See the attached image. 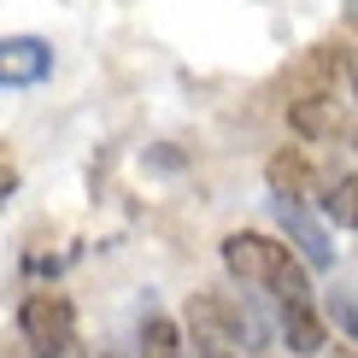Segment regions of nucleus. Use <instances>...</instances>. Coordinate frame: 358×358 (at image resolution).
I'll return each instance as SVG.
<instances>
[{"label":"nucleus","mask_w":358,"mask_h":358,"mask_svg":"<svg viewBox=\"0 0 358 358\" xmlns=\"http://www.w3.org/2000/svg\"><path fill=\"white\" fill-rule=\"evenodd\" d=\"M223 264H229V276H241L247 288H264L276 294V300H306L311 282H306V259L294 252L288 241H271V235H223Z\"/></svg>","instance_id":"f257e3e1"},{"label":"nucleus","mask_w":358,"mask_h":358,"mask_svg":"<svg viewBox=\"0 0 358 358\" xmlns=\"http://www.w3.org/2000/svg\"><path fill=\"white\" fill-rule=\"evenodd\" d=\"M18 329L36 358H77V317L59 294H29L18 311Z\"/></svg>","instance_id":"f03ea898"},{"label":"nucleus","mask_w":358,"mask_h":358,"mask_svg":"<svg viewBox=\"0 0 358 358\" xmlns=\"http://www.w3.org/2000/svg\"><path fill=\"white\" fill-rule=\"evenodd\" d=\"M271 206H276V223H282V235H288V247L300 252L311 271H329V264H335V247H329V235H323V223L311 217L294 194H276Z\"/></svg>","instance_id":"7ed1b4c3"},{"label":"nucleus","mask_w":358,"mask_h":358,"mask_svg":"<svg viewBox=\"0 0 358 358\" xmlns=\"http://www.w3.org/2000/svg\"><path fill=\"white\" fill-rule=\"evenodd\" d=\"M53 71V48L41 36H6L0 41V88H36Z\"/></svg>","instance_id":"20e7f679"},{"label":"nucleus","mask_w":358,"mask_h":358,"mask_svg":"<svg viewBox=\"0 0 358 358\" xmlns=\"http://www.w3.org/2000/svg\"><path fill=\"white\" fill-rule=\"evenodd\" d=\"M188 329H194V335H206V341H241L252 323H247L229 300H217V294H200V300H188Z\"/></svg>","instance_id":"39448f33"},{"label":"nucleus","mask_w":358,"mask_h":358,"mask_svg":"<svg viewBox=\"0 0 358 358\" xmlns=\"http://www.w3.org/2000/svg\"><path fill=\"white\" fill-rule=\"evenodd\" d=\"M288 117L300 136H341V100L335 94H288Z\"/></svg>","instance_id":"423d86ee"},{"label":"nucleus","mask_w":358,"mask_h":358,"mask_svg":"<svg viewBox=\"0 0 358 358\" xmlns=\"http://www.w3.org/2000/svg\"><path fill=\"white\" fill-rule=\"evenodd\" d=\"M282 335L294 352H317L323 347V317L311 311V300H282Z\"/></svg>","instance_id":"0eeeda50"},{"label":"nucleus","mask_w":358,"mask_h":358,"mask_svg":"<svg viewBox=\"0 0 358 358\" xmlns=\"http://www.w3.org/2000/svg\"><path fill=\"white\" fill-rule=\"evenodd\" d=\"M264 176H271V188H276V194H294V200L317 194V176H311V165H306L300 153H294V147H282L271 165H264Z\"/></svg>","instance_id":"6e6552de"},{"label":"nucleus","mask_w":358,"mask_h":358,"mask_svg":"<svg viewBox=\"0 0 358 358\" xmlns=\"http://www.w3.org/2000/svg\"><path fill=\"white\" fill-rule=\"evenodd\" d=\"M141 358H182V329L171 317H147L141 323Z\"/></svg>","instance_id":"1a4fd4ad"},{"label":"nucleus","mask_w":358,"mask_h":358,"mask_svg":"<svg viewBox=\"0 0 358 358\" xmlns=\"http://www.w3.org/2000/svg\"><path fill=\"white\" fill-rule=\"evenodd\" d=\"M323 212L335 223H347V229H358V176H335V188L323 194Z\"/></svg>","instance_id":"9d476101"},{"label":"nucleus","mask_w":358,"mask_h":358,"mask_svg":"<svg viewBox=\"0 0 358 358\" xmlns=\"http://www.w3.org/2000/svg\"><path fill=\"white\" fill-rule=\"evenodd\" d=\"M335 323L358 341V300H347V294H335Z\"/></svg>","instance_id":"9b49d317"},{"label":"nucleus","mask_w":358,"mask_h":358,"mask_svg":"<svg viewBox=\"0 0 358 358\" xmlns=\"http://www.w3.org/2000/svg\"><path fill=\"white\" fill-rule=\"evenodd\" d=\"M12 182H18V176H12V165H0V200L12 194Z\"/></svg>","instance_id":"f8f14e48"}]
</instances>
